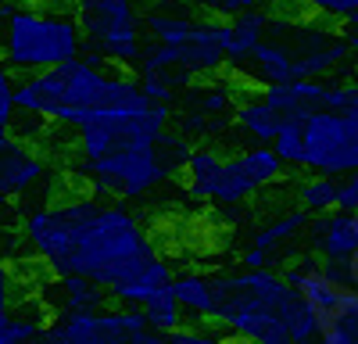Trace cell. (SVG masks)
<instances>
[{
	"label": "cell",
	"instance_id": "cell-1",
	"mask_svg": "<svg viewBox=\"0 0 358 344\" xmlns=\"http://www.w3.org/2000/svg\"><path fill=\"white\" fill-rule=\"evenodd\" d=\"M22 234L47 276H83L115 294L158 262L151 229L122 201L76 194L22 215Z\"/></svg>",
	"mask_w": 358,
	"mask_h": 344
},
{
	"label": "cell",
	"instance_id": "cell-2",
	"mask_svg": "<svg viewBox=\"0 0 358 344\" xmlns=\"http://www.w3.org/2000/svg\"><path fill=\"white\" fill-rule=\"evenodd\" d=\"M172 108L155 104L143 115L86 111L72 133V176L101 201H143L176 172L162 162L158 140L169 133Z\"/></svg>",
	"mask_w": 358,
	"mask_h": 344
},
{
	"label": "cell",
	"instance_id": "cell-3",
	"mask_svg": "<svg viewBox=\"0 0 358 344\" xmlns=\"http://www.w3.org/2000/svg\"><path fill=\"white\" fill-rule=\"evenodd\" d=\"M215 312L212 323L241 344H294L280 305L287 298V280L280 269H226L212 276Z\"/></svg>",
	"mask_w": 358,
	"mask_h": 344
},
{
	"label": "cell",
	"instance_id": "cell-4",
	"mask_svg": "<svg viewBox=\"0 0 358 344\" xmlns=\"http://www.w3.org/2000/svg\"><path fill=\"white\" fill-rule=\"evenodd\" d=\"M83 57V29L72 4L18 8L0 25V62L18 76H40Z\"/></svg>",
	"mask_w": 358,
	"mask_h": 344
},
{
	"label": "cell",
	"instance_id": "cell-5",
	"mask_svg": "<svg viewBox=\"0 0 358 344\" xmlns=\"http://www.w3.org/2000/svg\"><path fill=\"white\" fill-rule=\"evenodd\" d=\"M83 50L108 57L118 72H133L143 54V15L133 0H76Z\"/></svg>",
	"mask_w": 358,
	"mask_h": 344
},
{
	"label": "cell",
	"instance_id": "cell-6",
	"mask_svg": "<svg viewBox=\"0 0 358 344\" xmlns=\"http://www.w3.org/2000/svg\"><path fill=\"white\" fill-rule=\"evenodd\" d=\"M280 273L315 308L319 334L358 323V287L348 280V266L322 262L319 255H294Z\"/></svg>",
	"mask_w": 358,
	"mask_h": 344
},
{
	"label": "cell",
	"instance_id": "cell-7",
	"mask_svg": "<svg viewBox=\"0 0 358 344\" xmlns=\"http://www.w3.org/2000/svg\"><path fill=\"white\" fill-rule=\"evenodd\" d=\"M308 176L344 180L358 172V111H315L301 126Z\"/></svg>",
	"mask_w": 358,
	"mask_h": 344
},
{
	"label": "cell",
	"instance_id": "cell-8",
	"mask_svg": "<svg viewBox=\"0 0 358 344\" xmlns=\"http://www.w3.org/2000/svg\"><path fill=\"white\" fill-rule=\"evenodd\" d=\"M43 344H169L165 334L151 330L140 308L57 315L43 330Z\"/></svg>",
	"mask_w": 358,
	"mask_h": 344
},
{
	"label": "cell",
	"instance_id": "cell-9",
	"mask_svg": "<svg viewBox=\"0 0 358 344\" xmlns=\"http://www.w3.org/2000/svg\"><path fill=\"white\" fill-rule=\"evenodd\" d=\"M43 183H54L50 162L36 148H29L8 129H0V190L8 197H25Z\"/></svg>",
	"mask_w": 358,
	"mask_h": 344
},
{
	"label": "cell",
	"instance_id": "cell-10",
	"mask_svg": "<svg viewBox=\"0 0 358 344\" xmlns=\"http://www.w3.org/2000/svg\"><path fill=\"white\" fill-rule=\"evenodd\" d=\"M111 301V294L104 287H97L94 280L83 276H47V283H40V305L54 315H94L104 312Z\"/></svg>",
	"mask_w": 358,
	"mask_h": 344
},
{
	"label": "cell",
	"instance_id": "cell-11",
	"mask_svg": "<svg viewBox=\"0 0 358 344\" xmlns=\"http://www.w3.org/2000/svg\"><path fill=\"white\" fill-rule=\"evenodd\" d=\"M305 241L312 244V255H319L322 262H341L348 266L358 255V215L351 212H330L308 222Z\"/></svg>",
	"mask_w": 358,
	"mask_h": 344
},
{
	"label": "cell",
	"instance_id": "cell-12",
	"mask_svg": "<svg viewBox=\"0 0 358 344\" xmlns=\"http://www.w3.org/2000/svg\"><path fill=\"white\" fill-rule=\"evenodd\" d=\"M179 69L190 79L201 76H219L226 69V54H222V22L219 18H197L194 36L179 47Z\"/></svg>",
	"mask_w": 358,
	"mask_h": 344
},
{
	"label": "cell",
	"instance_id": "cell-13",
	"mask_svg": "<svg viewBox=\"0 0 358 344\" xmlns=\"http://www.w3.org/2000/svg\"><path fill=\"white\" fill-rule=\"evenodd\" d=\"M268 22H273V15H268L265 8L222 22V54H226V69L229 72H236L258 50V43L268 36Z\"/></svg>",
	"mask_w": 358,
	"mask_h": 344
},
{
	"label": "cell",
	"instance_id": "cell-14",
	"mask_svg": "<svg viewBox=\"0 0 358 344\" xmlns=\"http://www.w3.org/2000/svg\"><path fill=\"white\" fill-rule=\"evenodd\" d=\"M172 294H176L179 308H183V315H187L194 327L212 323L215 287H212V276H208V273H197V269L176 273V276H172Z\"/></svg>",
	"mask_w": 358,
	"mask_h": 344
},
{
	"label": "cell",
	"instance_id": "cell-15",
	"mask_svg": "<svg viewBox=\"0 0 358 344\" xmlns=\"http://www.w3.org/2000/svg\"><path fill=\"white\" fill-rule=\"evenodd\" d=\"M233 119H236V129L251 140V148H273V140L283 129V115L276 108H268L262 97H241Z\"/></svg>",
	"mask_w": 358,
	"mask_h": 344
},
{
	"label": "cell",
	"instance_id": "cell-16",
	"mask_svg": "<svg viewBox=\"0 0 358 344\" xmlns=\"http://www.w3.org/2000/svg\"><path fill=\"white\" fill-rule=\"evenodd\" d=\"M222 165H226V158H222L215 148H194L190 162L183 165L187 197H194V201H212V194H215V187H219V176H222Z\"/></svg>",
	"mask_w": 358,
	"mask_h": 344
},
{
	"label": "cell",
	"instance_id": "cell-17",
	"mask_svg": "<svg viewBox=\"0 0 358 344\" xmlns=\"http://www.w3.org/2000/svg\"><path fill=\"white\" fill-rule=\"evenodd\" d=\"M187 101H190V111H201L208 119H229L236 111V83L233 79H215L208 86H190L187 90Z\"/></svg>",
	"mask_w": 358,
	"mask_h": 344
},
{
	"label": "cell",
	"instance_id": "cell-18",
	"mask_svg": "<svg viewBox=\"0 0 358 344\" xmlns=\"http://www.w3.org/2000/svg\"><path fill=\"white\" fill-rule=\"evenodd\" d=\"M308 222H312V215L308 212H301V208H294V212H283V215H276L273 222H265L258 234H255V241H251V248H258V251H265V255H273L276 248H283V244H290V241H297L308 229Z\"/></svg>",
	"mask_w": 358,
	"mask_h": 344
},
{
	"label": "cell",
	"instance_id": "cell-19",
	"mask_svg": "<svg viewBox=\"0 0 358 344\" xmlns=\"http://www.w3.org/2000/svg\"><path fill=\"white\" fill-rule=\"evenodd\" d=\"M294 197H297V208L308 212L312 219L330 215V212H337L341 180H330V176H305L301 183L294 187Z\"/></svg>",
	"mask_w": 358,
	"mask_h": 344
},
{
	"label": "cell",
	"instance_id": "cell-20",
	"mask_svg": "<svg viewBox=\"0 0 358 344\" xmlns=\"http://www.w3.org/2000/svg\"><path fill=\"white\" fill-rule=\"evenodd\" d=\"M143 29L151 43H165V47H183L194 29H197V18L194 15H169V11H143Z\"/></svg>",
	"mask_w": 358,
	"mask_h": 344
},
{
	"label": "cell",
	"instance_id": "cell-21",
	"mask_svg": "<svg viewBox=\"0 0 358 344\" xmlns=\"http://www.w3.org/2000/svg\"><path fill=\"white\" fill-rule=\"evenodd\" d=\"M169 283H172V266L165 262V258H158V262L147 269L143 276H136L126 287H118V291L111 294V301H118L122 308H143V301L151 294H158L162 287H169Z\"/></svg>",
	"mask_w": 358,
	"mask_h": 344
},
{
	"label": "cell",
	"instance_id": "cell-22",
	"mask_svg": "<svg viewBox=\"0 0 358 344\" xmlns=\"http://www.w3.org/2000/svg\"><path fill=\"white\" fill-rule=\"evenodd\" d=\"M290 287V283H287ZM280 320H283V327H287V334H290V341L294 344H305V341H312V337H319V320H315V308L301 298L290 287L287 291V298H283V305H280Z\"/></svg>",
	"mask_w": 358,
	"mask_h": 344
},
{
	"label": "cell",
	"instance_id": "cell-23",
	"mask_svg": "<svg viewBox=\"0 0 358 344\" xmlns=\"http://www.w3.org/2000/svg\"><path fill=\"white\" fill-rule=\"evenodd\" d=\"M140 312H143L147 327L158 330V334H165V337L187 327V315H183V308H179V301H176V294H172V283H169V287H162L158 294L147 298Z\"/></svg>",
	"mask_w": 358,
	"mask_h": 344
},
{
	"label": "cell",
	"instance_id": "cell-24",
	"mask_svg": "<svg viewBox=\"0 0 358 344\" xmlns=\"http://www.w3.org/2000/svg\"><path fill=\"white\" fill-rule=\"evenodd\" d=\"M258 194V187H255V180L244 172V165H241V158H226V165H222V176H219V187H215V194H212V201L215 205H226V208H233V205H244L248 197H255Z\"/></svg>",
	"mask_w": 358,
	"mask_h": 344
},
{
	"label": "cell",
	"instance_id": "cell-25",
	"mask_svg": "<svg viewBox=\"0 0 358 344\" xmlns=\"http://www.w3.org/2000/svg\"><path fill=\"white\" fill-rule=\"evenodd\" d=\"M273 151L283 162V169H305V140H301V126L297 122H283L280 136L273 140Z\"/></svg>",
	"mask_w": 358,
	"mask_h": 344
},
{
	"label": "cell",
	"instance_id": "cell-26",
	"mask_svg": "<svg viewBox=\"0 0 358 344\" xmlns=\"http://www.w3.org/2000/svg\"><path fill=\"white\" fill-rule=\"evenodd\" d=\"M8 133H11L15 140H22V143H29V148H33V143H40V140L50 136V119H43V115H36V111H15Z\"/></svg>",
	"mask_w": 358,
	"mask_h": 344
},
{
	"label": "cell",
	"instance_id": "cell-27",
	"mask_svg": "<svg viewBox=\"0 0 358 344\" xmlns=\"http://www.w3.org/2000/svg\"><path fill=\"white\" fill-rule=\"evenodd\" d=\"M280 4L297 8V11H315L330 22H348L358 11V0H280Z\"/></svg>",
	"mask_w": 358,
	"mask_h": 344
},
{
	"label": "cell",
	"instance_id": "cell-28",
	"mask_svg": "<svg viewBox=\"0 0 358 344\" xmlns=\"http://www.w3.org/2000/svg\"><path fill=\"white\" fill-rule=\"evenodd\" d=\"M169 344H236V341L222 334L219 327H183L169 334Z\"/></svg>",
	"mask_w": 358,
	"mask_h": 344
},
{
	"label": "cell",
	"instance_id": "cell-29",
	"mask_svg": "<svg viewBox=\"0 0 358 344\" xmlns=\"http://www.w3.org/2000/svg\"><path fill=\"white\" fill-rule=\"evenodd\" d=\"M197 4L208 11V18L229 22V18H241V15H248V11H258L262 0H197Z\"/></svg>",
	"mask_w": 358,
	"mask_h": 344
},
{
	"label": "cell",
	"instance_id": "cell-30",
	"mask_svg": "<svg viewBox=\"0 0 358 344\" xmlns=\"http://www.w3.org/2000/svg\"><path fill=\"white\" fill-rule=\"evenodd\" d=\"M15 72L0 62V129H8L15 119Z\"/></svg>",
	"mask_w": 358,
	"mask_h": 344
},
{
	"label": "cell",
	"instance_id": "cell-31",
	"mask_svg": "<svg viewBox=\"0 0 358 344\" xmlns=\"http://www.w3.org/2000/svg\"><path fill=\"white\" fill-rule=\"evenodd\" d=\"M18 298V273L11 269V262L0 258V312H11Z\"/></svg>",
	"mask_w": 358,
	"mask_h": 344
},
{
	"label": "cell",
	"instance_id": "cell-32",
	"mask_svg": "<svg viewBox=\"0 0 358 344\" xmlns=\"http://www.w3.org/2000/svg\"><path fill=\"white\" fill-rule=\"evenodd\" d=\"M337 212H351L358 215V172L341 180V197H337Z\"/></svg>",
	"mask_w": 358,
	"mask_h": 344
},
{
	"label": "cell",
	"instance_id": "cell-33",
	"mask_svg": "<svg viewBox=\"0 0 358 344\" xmlns=\"http://www.w3.org/2000/svg\"><path fill=\"white\" fill-rule=\"evenodd\" d=\"M305 344H358V323H348V327H337L330 334H319Z\"/></svg>",
	"mask_w": 358,
	"mask_h": 344
},
{
	"label": "cell",
	"instance_id": "cell-34",
	"mask_svg": "<svg viewBox=\"0 0 358 344\" xmlns=\"http://www.w3.org/2000/svg\"><path fill=\"white\" fill-rule=\"evenodd\" d=\"M348 280H351V283L358 287V255H355L351 262H348Z\"/></svg>",
	"mask_w": 358,
	"mask_h": 344
},
{
	"label": "cell",
	"instance_id": "cell-35",
	"mask_svg": "<svg viewBox=\"0 0 358 344\" xmlns=\"http://www.w3.org/2000/svg\"><path fill=\"white\" fill-rule=\"evenodd\" d=\"M8 201H11V197H8L4 190H0V219H4V215H8Z\"/></svg>",
	"mask_w": 358,
	"mask_h": 344
},
{
	"label": "cell",
	"instance_id": "cell-36",
	"mask_svg": "<svg viewBox=\"0 0 358 344\" xmlns=\"http://www.w3.org/2000/svg\"><path fill=\"white\" fill-rule=\"evenodd\" d=\"M344 29H351V33H358V11H355V15H351V18L344 22Z\"/></svg>",
	"mask_w": 358,
	"mask_h": 344
},
{
	"label": "cell",
	"instance_id": "cell-37",
	"mask_svg": "<svg viewBox=\"0 0 358 344\" xmlns=\"http://www.w3.org/2000/svg\"><path fill=\"white\" fill-rule=\"evenodd\" d=\"M0 4H4V0H0Z\"/></svg>",
	"mask_w": 358,
	"mask_h": 344
}]
</instances>
